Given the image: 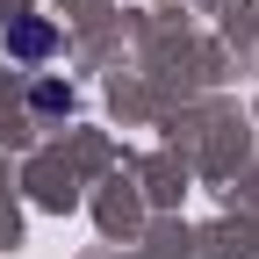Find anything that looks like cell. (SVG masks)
Returning <instances> with one entry per match:
<instances>
[{"instance_id":"7a4b0ae2","label":"cell","mask_w":259,"mask_h":259,"mask_svg":"<svg viewBox=\"0 0 259 259\" xmlns=\"http://www.w3.org/2000/svg\"><path fill=\"white\" fill-rule=\"evenodd\" d=\"M44 115H58V108H72V87H58V79H36V94H29Z\"/></svg>"},{"instance_id":"6da1fadb","label":"cell","mask_w":259,"mask_h":259,"mask_svg":"<svg viewBox=\"0 0 259 259\" xmlns=\"http://www.w3.org/2000/svg\"><path fill=\"white\" fill-rule=\"evenodd\" d=\"M51 44H58V29H51L44 15H29V22H15V29H8V58H22V65L51 58Z\"/></svg>"}]
</instances>
